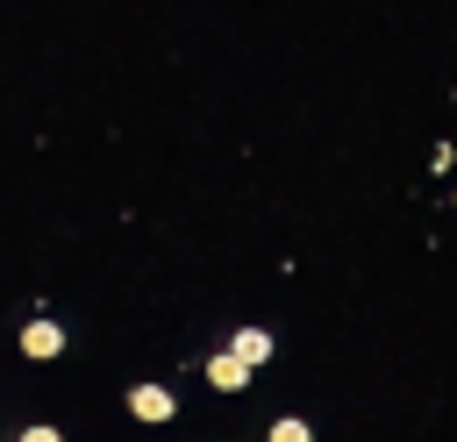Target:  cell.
Listing matches in <instances>:
<instances>
[{"instance_id":"cell-3","label":"cell","mask_w":457,"mask_h":442,"mask_svg":"<svg viewBox=\"0 0 457 442\" xmlns=\"http://www.w3.org/2000/svg\"><path fill=\"white\" fill-rule=\"evenodd\" d=\"M228 356H236V364H243V371H257V364H264V356H271V335H264V328H243V335H236V342H228Z\"/></svg>"},{"instance_id":"cell-5","label":"cell","mask_w":457,"mask_h":442,"mask_svg":"<svg viewBox=\"0 0 457 442\" xmlns=\"http://www.w3.org/2000/svg\"><path fill=\"white\" fill-rule=\"evenodd\" d=\"M271 442H314V428H307V421H293V413H286V421H271Z\"/></svg>"},{"instance_id":"cell-4","label":"cell","mask_w":457,"mask_h":442,"mask_svg":"<svg viewBox=\"0 0 457 442\" xmlns=\"http://www.w3.org/2000/svg\"><path fill=\"white\" fill-rule=\"evenodd\" d=\"M207 385H214V392H243V385H250V371L221 349V356H207Z\"/></svg>"},{"instance_id":"cell-1","label":"cell","mask_w":457,"mask_h":442,"mask_svg":"<svg viewBox=\"0 0 457 442\" xmlns=\"http://www.w3.org/2000/svg\"><path fill=\"white\" fill-rule=\"evenodd\" d=\"M57 349H64V328H57L50 314H36V321L21 328V356H36V364H43V356H57Z\"/></svg>"},{"instance_id":"cell-2","label":"cell","mask_w":457,"mask_h":442,"mask_svg":"<svg viewBox=\"0 0 457 442\" xmlns=\"http://www.w3.org/2000/svg\"><path fill=\"white\" fill-rule=\"evenodd\" d=\"M129 413H136V421H171L179 399H171V385H136V392H129Z\"/></svg>"},{"instance_id":"cell-6","label":"cell","mask_w":457,"mask_h":442,"mask_svg":"<svg viewBox=\"0 0 457 442\" xmlns=\"http://www.w3.org/2000/svg\"><path fill=\"white\" fill-rule=\"evenodd\" d=\"M21 442H64L57 428H21Z\"/></svg>"}]
</instances>
